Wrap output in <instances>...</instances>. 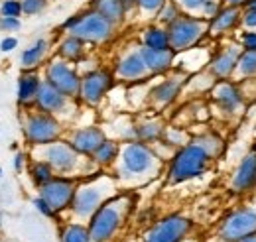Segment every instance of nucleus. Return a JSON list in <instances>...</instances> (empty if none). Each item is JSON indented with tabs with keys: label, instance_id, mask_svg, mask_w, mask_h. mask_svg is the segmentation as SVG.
Returning <instances> with one entry per match:
<instances>
[{
	"label": "nucleus",
	"instance_id": "obj_17",
	"mask_svg": "<svg viewBox=\"0 0 256 242\" xmlns=\"http://www.w3.org/2000/svg\"><path fill=\"white\" fill-rule=\"evenodd\" d=\"M100 203V191L96 187H83L79 191H75L73 197V211L77 212L79 216H89L95 214Z\"/></svg>",
	"mask_w": 256,
	"mask_h": 242
},
{
	"label": "nucleus",
	"instance_id": "obj_40",
	"mask_svg": "<svg viewBox=\"0 0 256 242\" xmlns=\"http://www.w3.org/2000/svg\"><path fill=\"white\" fill-rule=\"evenodd\" d=\"M244 30H256V10H242V24Z\"/></svg>",
	"mask_w": 256,
	"mask_h": 242
},
{
	"label": "nucleus",
	"instance_id": "obj_30",
	"mask_svg": "<svg viewBox=\"0 0 256 242\" xmlns=\"http://www.w3.org/2000/svg\"><path fill=\"white\" fill-rule=\"evenodd\" d=\"M116 152H118V148H116V144L114 142H108V140H104L98 148L95 150V154H93V160H95L96 164H100V166H104V164H110L114 158H116Z\"/></svg>",
	"mask_w": 256,
	"mask_h": 242
},
{
	"label": "nucleus",
	"instance_id": "obj_10",
	"mask_svg": "<svg viewBox=\"0 0 256 242\" xmlns=\"http://www.w3.org/2000/svg\"><path fill=\"white\" fill-rule=\"evenodd\" d=\"M73 197L75 185L67 180H50L42 185V199H46L54 211H62L67 205H71Z\"/></svg>",
	"mask_w": 256,
	"mask_h": 242
},
{
	"label": "nucleus",
	"instance_id": "obj_41",
	"mask_svg": "<svg viewBox=\"0 0 256 242\" xmlns=\"http://www.w3.org/2000/svg\"><path fill=\"white\" fill-rule=\"evenodd\" d=\"M166 4V0H138V6L146 12H156Z\"/></svg>",
	"mask_w": 256,
	"mask_h": 242
},
{
	"label": "nucleus",
	"instance_id": "obj_9",
	"mask_svg": "<svg viewBox=\"0 0 256 242\" xmlns=\"http://www.w3.org/2000/svg\"><path fill=\"white\" fill-rule=\"evenodd\" d=\"M118 224H120V212H118V209H114L110 205L98 207L96 212L93 214V218H91V224H89L91 240L104 242L116 230Z\"/></svg>",
	"mask_w": 256,
	"mask_h": 242
},
{
	"label": "nucleus",
	"instance_id": "obj_28",
	"mask_svg": "<svg viewBox=\"0 0 256 242\" xmlns=\"http://www.w3.org/2000/svg\"><path fill=\"white\" fill-rule=\"evenodd\" d=\"M44 54H46V42H44V40H38L30 50H26V52L22 54V65H24V67H34V65H38V63L42 61V58H44Z\"/></svg>",
	"mask_w": 256,
	"mask_h": 242
},
{
	"label": "nucleus",
	"instance_id": "obj_35",
	"mask_svg": "<svg viewBox=\"0 0 256 242\" xmlns=\"http://www.w3.org/2000/svg\"><path fill=\"white\" fill-rule=\"evenodd\" d=\"M223 6H224L223 0H209V2L201 8V18H203V20H207V22H209V20H213V18L221 12V8H223Z\"/></svg>",
	"mask_w": 256,
	"mask_h": 242
},
{
	"label": "nucleus",
	"instance_id": "obj_4",
	"mask_svg": "<svg viewBox=\"0 0 256 242\" xmlns=\"http://www.w3.org/2000/svg\"><path fill=\"white\" fill-rule=\"evenodd\" d=\"M211 98L213 102L217 104V108L223 112L226 118H232L240 108L242 104L246 102L238 83L230 81V79H221V81H215L213 83V89H211Z\"/></svg>",
	"mask_w": 256,
	"mask_h": 242
},
{
	"label": "nucleus",
	"instance_id": "obj_24",
	"mask_svg": "<svg viewBox=\"0 0 256 242\" xmlns=\"http://www.w3.org/2000/svg\"><path fill=\"white\" fill-rule=\"evenodd\" d=\"M234 73L238 75V81L256 77V52H242Z\"/></svg>",
	"mask_w": 256,
	"mask_h": 242
},
{
	"label": "nucleus",
	"instance_id": "obj_37",
	"mask_svg": "<svg viewBox=\"0 0 256 242\" xmlns=\"http://www.w3.org/2000/svg\"><path fill=\"white\" fill-rule=\"evenodd\" d=\"M2 14L4 16H10V18H18L20 16V12H22V4L20 2H16V0H8V2H4L2 4Z\"/></svg>",
	"mask_w": 256,
	"mask_h": 242
},
{
	"label": "nucleus",
	"instance_id": "obj_45",
	"mask_svg": "<svg viewBox=\"0 0 256 242\" xmlns=\"http://www.w3.org/2000/svg\"><path fill=\"white\" fill-rule=\"evenodd\" d=\"M223 4H226V6H244L246 4V0H223Z\"/></svg>",
	"mask_w": 256,
	"mask_h": 242
},
{
	"label": "nucleus",
	"instance_id": "obj_32",
	"mask_svg": "<svg viewBox=\"0 0 256 242\" xmlns=\"http://www.w3.org/2000/svg\"><path fill=\"white\" fill-rule=\"evenodd\" d=\"M160 134H162L160 122H148V124H142L138 128V136L142 140H156V138H160Z\"/></svg>",
	"mask_w": 256,
	"mask_h": 242
},
{
	"label": "nucleus",
	"instance_id": "obj_46",
	"mask_svg": "<svg viewBox=\"0 0 256 242\" xmlns=\"http://www.w3.org/2000/svg\"><path fill=\"white\" fill-rule=\"evenodd\" d=\"M120 2H122V6H124V12H126V10H130L138 0H120Z\"/></svg>",
	"mask_w": 256,
	"mask_h": 242
},
{
	"label": "nucleus",
	"instance_id": "obj_13",
	"mask_svg": "<svg viewBox=\"0 0 256 242\" xmlns=\"http://www.w3.org/2000/svg\"><path fill=\"white\" fill-rule=\"evenodd\" d=\"M242 24V8L240 6H226L224 4L221 12L209 20V34L211 36H228Z\"/></svg>",
	"mask_w": 256,
	"mask_h": 242
},
{
	"label": "nucleus",
	"instance_id": "obj_47",
	"mask_svg": "<svg viewBox=\"0 0 256 242\" xmlns=\"http://www.w3.org/2000/svg\"><path fill=\"white\" fill-rule=\"evenodd\" d=\"M242 10H256V0H246V4L242 6Z\"/></svg>",
	"mask_w": 256,
	"mask_h": 242
},
{
	"label": "nucleus",
	"instance_id": "obj_31",
	"mask_svg": "<svg viewBox=\"0 0 256 242\" xmlns=\"http://www.w3.org/2000/svg\"><path fill=\"white\" fill-rule=\"evenodd\" d=\"M64 242H93L89 228L81 224H69L64 230Z\"/></svg>",
	"mask_w": 256,
	"mask_h": 242
},
{
	"label": "nucleus",
	"instance_id": "obj_18",
	"mask_svg": "<svg viewBox=\"0 0 256 242\" xmlns=\"http://www.w3.org/2000/svg\"><path fill=\"white\" fill-rule=\"evenodd\" d=\"M104 142V134L98 128H83L77 130L71 138V146L79 154H95V150Z\"/></svg>",
	"mask_w": 256,
	"mask_h": 242
},
{
	"label": "nucleus",
	"instance_id": "obj_38",
	"mask_svg": "<svg viewBox=\"0 0 256 242\" xmlns=\"http://www.w3.org/2000/svg\"><path fill=\"white\" fill-rule=\"evenodd\" d=\"M209 0H178V4L188 10V12H201V8L207 4Z\"/></svg>",
	"mask_w": 256,
	"mask_h": 242
},
{
	"label": "nucleus",
	"instance_id": "obj_33",
	"mask_svg": "<svg viewBox=\"0 0 256 242\" xmlns=\"http://www.w3.org/2000/svg\"><path fill=\"white\" fill-rule=\"evenodd\" d=\"M34 180L36 183L42 187L44 183H48L50 180H54L52 178V166L50 164H36L34 166Z\"/></svg>",
	"mask_w": 256,
	"mask_h": 242
},
{
	"label": "nucleus",
	"instance_id": "obj_8",
	"mask_svg": "<svg viewBox=\"0 0 256 242\" xmlns=\"http://www.w3.org/2000/svg\"><path fill=\"white\" fill-rule=\"evenodd\" d=\"M256 189V144L248 152L240 164L236 166L232 180H230V191L236 195H244Z\"/></svg>",
	"mask_w": 256,
	"mask_h": 242
},
{
	"label": "nucleus",
	"instance_id": "obj_19",
	"mask_svg": "<svg viewBox=\"0 0 256 242\" xmlns=\"http://www.w3.org/2000/svg\"><path fill=\"white\" fill-rule=\"evenodd\" d=\"M174 50L172 48H168V50H154V48H148V46H144V48H140V56H142V60L146 63V67L150 69V71H166L170 65H172V61H174Z\"/></svg>",
	"mask_w": 256,
	"mask_h": 242
},
{
	"label": "nucleus",
	"instance_id": "obj_7",
	"mask_svg": "<svg viewBox=\"0 0 256 242\" xmlns=\"http://www.w3.org/2000/svg\"><path fill=\"white\" fill-rule=\"evenodd\" d=\"M192 228V222L186 216H168L158 222L146 236V242H180Z\"/></svg>",
	"mask_w": 256,
	"mask_h": 242
},
{
	"label": "nucleus",
	"instance_id": "obj_48",
	"mask_svg": "<svg viewBox=\"0 0 256 242\" xmlns=\"http://www.w3.org/2000/svg\"><path fill=\"white\" fill-rule=\"evenodd\" d=\"M20 164H22V156H16V160H14V166H16V170H20Z\"/></svg>",
	"mask_w": 256,
	"mask_h": 242
},
{
	"label": "nucleus",
	"instance_id": "obj_16",
	"mask_svg": "<svg viewBox=\"0 0 256 242\" xmlns=\"http://www.w3.org/2000/svg\"><path fill=\"white\" fill-rule=\"evenodd\" d=\"M77 154L73 146H65V144H52L48 146L46 150V158H48V164L56 170H62V172H69L75 164H77Z\"/></svg>",
	"mask_w": 256,
	"mask_h": 242
},
{
	"label": "nucleus",
	"instance_id": "obj_3",
	"mask_svg": "<svg viewBox=\"0 0 256 242\" xmlns=\"http://www.w3.org/2000/svg\"><path fill=\"white\" fill-rule=\"evenodd\" d=\"M250 234H256L254 207H240L230 211L219 226V236L224 242H238Z\"/></svg>",
	"mask_w": 256,
	"mask_h": 242
},
{
	"label": "nucleus",
	"instance_id": "obj_34",
	"mask_svg": "<svg viewBox=\"0 0 256 242\" xmlns=\"http://www.w3.org/2000/svg\"><path fill=\"white\" fill-rule=\"evenodd\" d=\"M238 44L242 52H256V30H244L238 34Z\"/></svg>",
	"mask_w": 256,
	"mask_h": 242
},
{
	"label": "nucleus",
	"instance_id": "obj_36",
	"mask_svg": "<svg viewBox=\"0 0 256 242\" xmlns=\"http://www.w3.org/2000/svg\"><path fill=\"white\" fill-rule=\"evenodd\" d=\"M162 12H160V20L162 22H166L168 26L174 22V20H178L182 14H180V8L176 6V4H164L160 8Z\"/></svg>",
	"mask_w": 256,
	"mask_h": 242
},
{
	"label": "nucleus",
	"instance_id": "obj_11",
	"mask_svg": "<svg viewBox=\"0 0 256 242\" xmlns=\"http://www.w3.org/2000/svg\"><path fill=\"white\" fill-rule=\"evenodd\" d=\"M154 154L148 150L144 144H128L122 152V170L124 174H144L152 168Z\"/></svg>",
	"mask_w": 256,
	"mask_h": 242
},
{
	"label": "nucleus",
	"instance_id": "obj_43",
	"mask_svg": "<svg viewBox=\"0 0 256 242\" xmlns=\"http://www.w3.org/2000/svg\"><path fill=\"white\" fill-rule=\"evenodd\" d=\"M34 205L44 212L46 216H54V214H56V211H54V209L48 205V201H46V199H42V197H40V199H36V201H34Z\"/></svg>",
	"mask_w": 256,
	"mask_h": 242
},
{
	"label": "nucleus",
	"instance_id": "obj_44",
	"mask_svg": "<svg viewBox=\"0 0 256 242\" xmlns=\"http://www.w3.org/2000/svg\"><path fill=\"white\" fill-rule=\"evenodd\" d=\"M16 44H18V42H16L14 38H6V40L0 44V50H2V52H10V50L16 48Z\"/></svg>",
	"mask_w": 256,
	"mask_h": 242
},
{
	"label": "nucleus",
	"instance_id": "obj_12",
	"mask_svg": "<svg viewBox=\"0 0 256 242\" xmlns=\"http://www.w3.org/2000/svg\"><path fill=\"white\" fill-rule=\"evenodd\" d=\"M48 83H52L58 91H62L67 96V94H75V92L81 89V81L77 77V73L65 65V63H52L48 67Z\"/></svg>",
	"mask_w": 256,
	"mask_h": 242
},
{
	"label": "nucleus",
	"instance_id": "obj_29",
	"mask_svg": "<svg viewBox=\"0 0 256 242\" xmlns=\"http://www.w3.org/2000/svg\"><path fill=\"white\" fill-rule=\"evenodd\" d=\"M60 54L67 60H79L81 54H83V40H79L75 36L67 38L62 44V48H60Z\"/></svg>",
	"mask_w": 256,
	"mask_h": 242
},
{
	"label": "nucleus",
	"instance_id": "obj_26",
	"mask_svg": "<svg viewBox=\"0 0 256 242\" xmlns=\"http://www.w3.org/2000/svg\"><path fill=\"white\" fill-rule=\"evenodd\" d=\"M144 44H146L148 48H154V50H168V48H170L168 30L150 28V30L144 34Z\"/></svg>",
	"mask_w": 256,
	"mask_h": 242
},
{
	"label": "nucleus",
	"instance_id": "obj_25",
	"mask_svg": "<svg viewBox=\"0 0 256 242\" xmlns=\"http://www.w3.org/2000/svg\"><path fill=\"white\" fill-rule=\"evenodd\" d=\"M197 142H199V144H201L205 150L213 156V160H215V158H219V156L224 152L223 138H221V136H217L215 132H207V134L199 136V138H197Z\"/></svg>",
	"mask_w": 256,
	"mask_h": 242
},
{
	"label": "nucleus",
	"instance_id": "obj_23",
	"mask_svg": "<svg viewBox=\"0 0 256 242\" xmlns=\"http://www.w3.org/2000/svg\"><path fill=\"white\" fill-rule=\"evenodd\" d=\"M182 79H168V81H164V83H160L154 91H152V94H154V98L158 100V102H162V104H168V102H172L178 94H180V89H182Z\"/></svg>",
	"mask_w": 256,
	"mask_h": 242
},
{
	"label": "nucleus",
	"instance_id": "obj_42",
	"mask_svg": "<svg viewBox=\"0 0 256 242\" xmlns=\"http://www.w3.org/2000/svg\"><path fill=\"white\" fill-rule=\"evenodd\" d=\"M0 28H2V30H18V28H20V22H18V18L4 16V18L0 20Z\"/></svg>",
	"mask_w": 256,
	"mask_h": 242
},
{
	"label": "nucleus",
	"instance_id": "obj_27",
	"mask_svg": "<svg viewBox=\"0 0 256 242\" xmlns=\"http://www.w3.org/2000/svg\"><path fill=\"white\" fill-rule=\"evenodd\" d=\"M40 79L38 75H24L20 79V87H18V96L20 100H30L32 96H38V91H40Z\"/></svg>",
	"mask_w": 256,
	"mask_h": 242
},
{
	"label": "nucleus",
	"instance_id": "obj_49",
	"mask_svg": "<svg viewBox=\"0 0 256 242\" xmlns=\"http://www.w3.org/2000/svg\"><path fill=\"white\" fill-rule=\"evenodd\" d=\"M238 242H256V234H250V236H246V238H242Z\"/></svg>",
	"mask_w": 256,
	"mask_h": 242
},
{
	"label": "nucleus",
	"instance_id": "obj_5",
	"mask_svg": "<svg viewBox=\"0 0 256 242\" xmlns=\"http://www.w3.org/2000/svg\"><path fill=\"white\" fill-rule=\"evenodd\" d=\"M71 36L85 40V42H102L110 36L112 22L100 16L98 12H89L77 18V24L71 28Z\"/></svg>",
	"mask_w": 256,
	"mask_h": 242
},
{
	"label": "nucleus",
	"instance_id": "obj_14",
	"mask_svg": "<svg viewBox=\"0 0 256 242\" xmlns=\"http://www.w3.org/2000/svg\"><path fill=\"white\" fill-rule=\"evenodd\" d=\"M26 132L34 144H48L60 134V124L48 114H36L28 120Z\"/></svg>",
	"mask_w": 256,
	"mask_h": 242
},
{
	"label": "nucleus",
	"instance_id": "obj_21",
	"mask_svg": "<svg viewBox=\"0 0 256 242\" xmlns=\"http://www.w3.org/2000/svg\"><path fill=\"white\" fill-rule=\"evenodd\" d=\"M146 71H148V67H146L144 60H142L140 52L138 54H130V56H126L124 60L118 63V75L124 77V79H138Z\"/></svg>",
	"mask_w": 256,
	"mask_h": 242
},
{
	"label": "nucleus",
	"instance_id": "obj_2",
	"mask_svg": "<svg viewBox=\"0 0 256 242\" xmlns=\"http://www.w3.org/2000/svg\"><path fill=\"white\" fill-rule=\"evenodd\" d=\"M209 32V22L203 18H193V16H180L168 26V38H170V48L174 52H182L195 46L205 34Z\"/></svg>",
	"mask_w": 256,
	"mask_h": 242
},
{
	"label": "nucleus",
	"instance_id": "obj_1",
	"mask_svg": "<svg viewBox=\"0 0 256 242\" xmlns=\"http://www.w3.org/2000/svg\"><path fill=\"white\" fill-rule=\"evenodd\" d=\"M211 160H213V156L195 140V142L184 146L176 154V158L172 162V168H170V180L174 183L193 180V178L205 174Z\"/></svg>",
	"mask_w": 256,
	"mask_h": 242
},
{
	"label": "nucleus",
	"instance_id": "obj_39",
	"mask_svg": "<svg viewBox=\"0 0 256 242\" xmlns=\"http://www.w3.org/2000/svg\"><path fill=\"white\" fill-rule=\"evenodd\" d=\"M46 6V0H24L22 2V12L26 14H38Z\"/></svg>",
	"mask_w": 256,
	"mask_h": 242
},
{
	"label": "nucleus",
	"instance_id": "obj_15",
	"mask_svg": "<svg viewBox=\"0 0 256 242\" xmlns=\"http://www.w3.org/2000/svg\"><path fill=\"white\" fill-rule=\"evenodd\" d=\"M108 87H110V75L106 71H93L81 81L79 92L89 104H95L108 91Z\"/></svg>",
	"mask_w": 256,
	"mask_h": 242
},
{
	"label": "nucleus",
	"instance_id": "obj_22",
	"mask_svg": "<svg viewBox=\"0 0 256 242\" xmlns=\"http://www.w3.org/2000/svg\"><path fill=\"white\" fill-rule=\"evenodd\" d=\"M95 12L100 16H104L106 20H110L112 24L122 20L124 16V6L120 0H95Z\"/></svg>",
	"mask_w": 256,
	"mask_h": 242
},
{
	"label": "nucleus",
	"instance_id": "obj_20",
	"mask_svg": "<svg viewBox=\"0 0 256 242\" xmlns=\"http://www.w3.org/2000/svg\"><path fill=\"white\" fill-rule=\"evenodd\" d=\"M38 104L48 112H56V110L64 108L65 94L62 91H58L52 83H42L40 91H38Z\"/></svg>",
	"mask_w": 256,
	"mask_h": 242
},
{
	"label": "nucleus",
	"instance_id": "obj_6",
	"mask_svg": "<svg viewBox=\"0 0 256 242\" xmlns=\"http://www.w3.org/2000/svg\"><path fill=\"white\" fill-rule=\"evenodd\" d=\"M240 54H242V48H240L238 42L226 44L223 50H219V52L213 56V60L209 61V75L215 77L217 81L232 77L234 71H236Z\"/></svg>",
	"mask_w": 256,
	"mask_h": 242
}]
</instances>
